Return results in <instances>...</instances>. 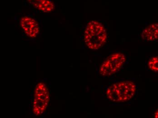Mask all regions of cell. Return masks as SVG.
Instances as JSON below:
<instances>
[{"instance_id": "1", "label": "cell", "mask_w": 158, "mask_h": 118, "mask_svg": "<svg viewBox=\"0 0 158 118\" xmlns=\"http://www.w3.org/2000/svg\"><path fill=\"white\" fill-rule=\"evenodd\" d=\"M107 34L106 28L100 22L92 21L88 23L84 33V41L89 48L97 50L106 42Z\"/></svg>"}, {"instance_id": "2", "label": "cell", "mask_w": 158, "mask_h": 118, "mask_svg": "<svg viewBox=\"0 0 158 118\" xmlns=\"http://www.w3.org/2000/svg\"><path fill=\"white\" fill-rule=\"evenodd\" d=\"M136 86L130 81H122L112 84L106 91V96L111 101L122 102L128 101L134 96Z\"/></svg>"}, {"instance_id": "3", "label": "cell", "mask_w": 158, "mask_h": 118, "mask_svg": "<svg viewBox=\"0 0 158 118\" xmlns=\"http://www.w3.org/2000/svg\"><path fill=\"white\" fill-rule=\"evenodd\" d=\"M50 95L48 86L45 83L40 82L36 86L35 90L33 102V112L36 116L43 114L48 105Z\"/></svg>"}, {"instance_id": "4", "label": "cell", "mask_w": 158, "mask_h": 118, "mask_svg": "<svg viewBox=\"0 0 158 118\" xmlns=\"http://www.w3.org/2000/svg\"><path fill=\"white\" fill-rule=\"evenodd\" d=\"M126 60V56L123 54H114L104 61L100 67L99 72L104 76L112 75L122 67Z\"/></svg>"}, {"instance_id": "5", "label": "cell", "mask_w": 158, "mask_h": 118, "mask_svg": "<svg viewBox=\"0 0 158 118\" xmlns=\"http://www.w3.org/2000/svg\"><path fill=\"white\" fill-rule=\"evenodd\" d=\"M21 26L26 35L30 38H35L39 34L40 30L39 24L33 18L27 16L22 17Z\"/></svg>"}, {"instance_id": "6", "label": "cell", "mask_w": 158, "mask_h": 118, "mask_svg": "<svg viewBox=\"0 0 158 118\" xmlns=\"http://www.w3.org/2000/svg\"><path fill=\"white\" fill-rule=\"evenodd\" d=\"M33 7L44 12L52 11L55 8L53 3L50 0H27Z\"/></svg>"}, {"instance_id": "7", "label": "cell", "mask_w": 158, "mask_h": 118, "mask_svg": "<svg viewBox=\"0 0 158 118\" xmlns=\"http://www.w3.org/2000/svg\"><path fill=\"white\" fill-rule=\"evenodd\" d=\"M143 40L153 42L158 40V22L152 24L145 28L141 34Z\"/></svg>"}, {"instance_id": "8", "label": "cell", "mask_w": 158, "mask_h": 118, "mask_svg": "<svg viewBox=\"0 0 158 118\" xmlns=\"http://www.w3.org/2000/svg\"><path fill=\"white\" fill-rule=\"evenodd\" d=\"M148 67L151 71L158 72V57H153L149 60Z\"/></svg>"}, {"instance_id": "9", "label": "cell", "mask_w": 158, "mask_h": 118, "mask_svg": "<svg viewBox=\"0 0 158 118\" xmlns=\"http://www.w3.org/2000/svg\"><path fill=\"white\" fill-rule=\"evenodd\" d=\"M154 117L158 118V110L155 112V115H154Z\"/></svg>"}]
</instances>
